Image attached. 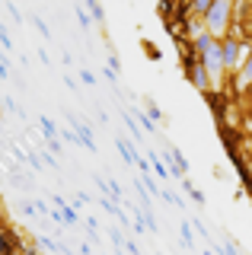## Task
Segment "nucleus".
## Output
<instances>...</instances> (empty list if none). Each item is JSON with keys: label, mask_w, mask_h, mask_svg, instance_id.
Masks as SVG:
<instances>
[{"label": "nucleus", "mask_w": 252, "mask_h": 255, "mask_svg": "<svg viewBox=\"0 0 252 255\" xmlns=\"http://www.w3.org/2000/svg\"><path fill=\"white\" fill-rule=\"evenodd\" d=\"M230 26H233V3L230 0H214L208 16H204V32L211 38H217V42H224Z\"/></svg>", "instance_id": "nucleus-1"}, {"label": "nucleus", "mask_w": 252, "mask_h": 255, "mask_svg": "<svg viewBox=\"0 0 252 255\" xmlns=\"http://www.w3.org/2000/svg\"><path fill=\"white\" fill-rule=\"evenodd\" d=\"M252 51L249 45H243L236 35H227L224 42H220V58H224V70H230V74H236L240 70V64L246 61V54Z\"/></svg>", "instance_id": "nucleus-2"}, {"label": "nucleus", "mask_w": 252, "mask_h": 255, "mask_svg": "<svg viewBox=\"0 0 252 255\" xmlns=\"http://www.w3.org/2000/svg\"><path fill=\"white\" fill-rule=\"evenodd\" d=\"M182 67H185L188 83H192L198 93H208V90H211V77H208V70L198 64V58H195V54H182Z\"/></svg>", "instance_id": "nucleus-3"}, {"label": "nucleus", "mask_w": 252, "mask_h": 255, "mask_svg": "<svg viewBox=\"0 0 252 255\" xmlns=\"http://www.w3.org/2000/svg\"><path fill=\"white\" fill-rule=\"evenodd\" d=\"M204 99H208V106H211V112H214V115H217V122L224 125V118H227V93L208 90V93H204Z\"/></svg>", "instance_id": "nucleus-4"}, {"label": "nucleus", "mask_w": 252, "mask_h": 255, "mask_svg": "<svg viewBox=\"0 0 252 255\" xmlns=\"http://www.w3.org/2000/svg\"><path fill=\"white\" fill-rule=\"evenodd\" d=\"M233 86L236 90H252V51L246 54V61L240 64V70H236V77H233Z\"/></svg>", "instance_id": "nucleus-5"}, {"label": "nucleus", "mask_w": 252, "mask_h": 255, "mask_svg": "<svg viewBox=\"0 0 252 255\" xmlns=\"http://www.w3.org/2000/svg\"><path fill=\"white\" fill-rule=\"evenodd\" d=\"M67 118H70V125L77 128V137H80V143H83L86 150H90V153H96V137H93V128H90V125H83V122H77L74 115H67Z\"/></svg>", "instance_id": "nucleus-6"}, {"label": "nucleus", "mask_w": 252, "mask_h": 255, "mask_svg": "<svg viewBox=\"0 0 252 255\" xmlns=\"http://www.w3.org/2000/svg\"><path fill=\"white\" fill-rule=\"evenodd\" d=\"M166 163H169V166H166L169 175H176V179L188 172V159H185L182 153H179V150H166Z\"/></svg>", "instance_id": "nucleus-7"}, {"label": "nucleus", "mask_w": 252, "mask_h": 255, "mask_svg": "<svg viewBox=\"0 0 252 255\" xmlns=\"http://www.w3.org/2000/svg\"><path fill=\"white\" fill-rule=\"evenodd\" d=\"M35 249H42V252H48V255H64V246L54 243L51 236H35Z\"/></svg>", "instance_id": "nucleus-8"}, {"label": "nucleus", "mask_w": 252, "mask_h": 255, "mask_svg": "<svg viewBox=\"0 0 252 255\" xmlns=\"http://www.w3.org/2000/svg\"><path fill=\"white\" fill-rule=\"evenodd\" d=\"M115 147H118V153H122L125 163H137V153H134V143H128L125 137H115Z\"/></svg>", "instance_id": "nucleus-9"}, {"label": "nucleus", "mask_w": 252, "mask_h": 255, "mask_svg": "<svg viewBox=\"0 0 252 255\" xmlns=\"http://www.w3.org/2000/svg\"><path fill=\"white\" fill-rule=\"evenodd\" d=\"M38 125H42V134H45L48 140H54V137H58V125H54L48 115H38Z\"/></svg>", "instance_id": "nucleus-10"}, {"label": "nucleus", "mask_w": 252, "mask_h": 255, "mask_svg": "<svg viewBox=\"0 0 252 255\" xmlns=\"http://www.w3.org/2000/svg\"><path fill=\"white\" fill-rule=\"evenodd\" d=\"M86 13H90V19H96V22H106V10L96 3V0H86Z\"/></svg>", "instance_id": "nucleus-11"}, {"label": "nucleus", "mask_w": 252, "mask_h": 255, "mask_svg": "<svg viewBox=\"0 0 252 255\" xmlns=\"http://www.w3.org/2000/svg\"><path fill=\"white\" fill-rule=\"evenodd\" d=\"M182 188L188 191V198H192L195 204H201V207H204V195H201V191L195 188V185H192V182H188V179H182Z\"/></svg>", "instance_id": "nucleus-12"}, {"label": "nucleus", "mask_w": 252, "mask_h": 255, "mask_svg": "<svg viewBox=\"0 0 252 255\" xmlns=\"http://www.w3.org/2000/svg\"><path fill=\"white\" fill-rule=\"evenodd\" d=\"M3 109H6V112H13V115H19L22 122H26V109H19V106H16V99H13V96H3Z\"/></svg>", "instance_id": "nucleus-13"}, {"label": "nucleus", "mask_w": 252, "mask_h": 255, "mask_svg": "<svg viewBox=\"0 0 252 255\" xmlns=\"http://www.w3.org/2000/svg\"><path fill=\"white\" fill-rule=\"evenodd\" d=\"M211 3H214V0H195V3H192V13L204 19V16H208V10H211Z\"/></svg>", "instance_id": "nucleus-14"}, {"label": "nucleus", "mask_w": 252, "mask_h": 255, "mask_svg": "<svg viewBox=\"0 0 252 255\" xmlns=\"http://www.w3.org/2000/svg\"><path fill=\"white\" fill-rule=\"evenodd\" d=\"M134 118H137V125L144 128V131H150V134H156V128H153V122H150V115H147V112H134Z\"/></svg>", "instance_id": "nucleus-15"}, {"label": "nucleus", "mask_w": 252, "mask_h": 255, "mask_svg": "<svg viewBox=\"0 0 252 255\" xmlns=\"http://www.w3.org/2000/svg\"><path fill=\"white\" fill-rule=\"evenodd\" d=\"M74 13H77V19H80V26H83V29H90V26H93V19H90V13H86V6L77 3V6H74Z\"/></svg>", "instance_id": "nucleus-16"}, {"label": "nucleus", "mask_w": 252, "mask_h": 255, "mask_svg": "<svg viewBox=\"0 0 252 255\" xmlns=\"http://www.w3.org/2000/svg\"><path fill=\"white\" fill-rule=\"evenodd\" d=\"M122 118H125V125H128V131H131V137H134V140H140V128H137V122H134V118H131V115H128V112H125V115H122Z\"/></svg>", "instance_id": "nucleus-17"}, {"label": "nucleus", "mask_w": 252, "mask_h": 255, "mask_svg": "<svg viewBox=\"0 0 252 255\" xmlns=\"http://www.w3.org/2000/svg\"><path fill=\"white\" fill-rule=\"evenodd\" d=\"M32 26L38 29V35H42V38H51V29H48V26H45V22H42V19H38V16H32Z\"/></svg>", "instance_id": "nucleus-18"}, {"label": "nucleus", "mask_w": 252, "mask_h": 255, "mask_svg": "<svg viewBox=\"0 0 252 255\" xmlns=\"http://www.w3.org/2000/svg\"><path fill=\"white\" fill-rule=\"evenodd\" d=\"M144 48H147V58H150V61H160V58H163V51H160V48H156V45L144 42Z\"/></svg>", "instance_id": "nucleus-19"}, {"label": "nucleus", "mask_w": 252, "mask_h": 255, "mask_svg": "<svg viewBox=\"0 0 252 255\" xmlns=\"http://www.w3.org/2000/svg\"><path fill=\"white\" fill-rule=\"evenodd\" d=\"M179 233H182V243H185V249H192V246H195V239H192V230H188V223H185L182 230H179Z\"/></svg>", "instance_id": "nucleus-20"}, {"label": "nucleus", "mask_w": 252, "mask_h": 255, "mask_svg": "<svg viewBox=\"0 0 252 255\" xmlns=\"http://www.w3.org/2000/svg\"><path fill=\"white\" fill-rule=\"evenodd\" d=\"M125 249H128V255H140L137 243H134V239H128V236H125Z\"/></svg>", "instance_id": "nucleus-21"}, {"label": "nucleus", "mask_w": 252, "mask_h": 255, "mask_svg": "<svg viewBox=\"0 0 252 255\" xmlns=\"http://www.w3.org/2000/svg\"><path fill=\"white\" fill-rule=\"evenodd\" d=\"M80 80H83V83H86V86H96V77H93V74H90V70H80Z\"/></svg>", "instance_id": "nucleus-22"}, {"label": "nucleus", "mask_w": 252, "mask_h": 255, "mask_svg": "<svg viewBox=\"0 0 252 255\" xmlns=\"http://www.w3.org/2000/svg\"><path fill=\"white\" fill-rule=\"evenodd\" d=\"M102 77H106V80H109V83H118V74H115V70H112V67H106V70H102Z\"/></svg>", "instance_id": "nucleus-23"}, {"label": "nucleus", "mask_w": 252, "mask_h": 255, "mask_svg": "<svg viewBox=\"0 0 252 255\" xmlns=\"http://www.w3.org/2000/svg\"><path fill=\"white\" fill-rule=\"evenodd\" d=\"M0 80H10V67H6L3 58H0Z\"/></svg>", "instance_id": "nucleus-24"}, {"label": "nucleus", "mask_w": 252, "mask_h": 255, "mask_svg": "<svg viewBox=\"0 0 252 255\" xmlns=\"http://www.w3.org/2000/svg\"><path fill=\"white\" fill-rule=\"evenodd\" d=\"M6 13H10V16H13V19H16V22H22V16H19V10H16V6H13V3H6Z\"/></svg>", "instance_id": "nucleus-25"}, {"label": "nucleus", "mask_w": 252, "mask_h": 255, "mask_svg": "<svg viewBox=\"0 0 252 255\" xmlns=\"http://www.w3.org/2000/svg\"><path fill=\"white\" fill-rule=\"evenodd\" d=\"M147 115H150V122H160V118H163V115H160V109H156V106H150V109H147Z\"/></svg>", "instance_id": "nucleus-26"}, {"label": "nucleus", "mask_w": 252, "mask_h": 255, "mask_svg": "<svg viewBox=\"0 0 252 255\" xmlns=\"http://www.w3.org/2000/svg\"><path fill=\"white\" fill-rule=\"evenodd\" d=\"M35 214H51V207L45 201H35Z\"/></svg>", "instance_id": "nucleus-27"}, {"label": "nucleus", "mask_w": 252, "mask_h": 255, "mask_svg": "<svg viewBox=\"0 0 252 255\" xmlns=\"http://www.w3.org/2000/svg\"><path fill=\"white\" fill-rule=\"evenodd\" d=\"M172 10H176V3H160V13L163 16H172Z\"/></svg>", "instance_id": "nucleus-28"}, {"label": "nucleus", "mask_w": 252, "mask_h": 255, "mask_svg": "<svg viewBox=\"0 0 252 255\" xmlns=\"http://www.w3.org/2000/svg\"><path fill=\"white\" fill-rule=\"evenodd\" d=\"M42 163H45V166H51V169H58V159H54L51 153H45V159H42Z\"/></svg>", "instance_id": "nucleus-29"}, {"label": "nucleus", "mask_w": 252, "mask_h": 255, "mask_svg": "<svg viewBox=\"0 0 252 255\" xmlns=\"http://www.w3.org/2000/svg\"><path fill=\"white\" fill-rule=\"evenodd\" d=\"M192 227H195V230H198V233H201L204 239H208V230H204V223H201V220H192Z\"/></svg>", "instance_id": "nucleus-30"}, {"label": "nucleus", "mask_w": 252, "mask_h": 255, "mask_svg": "<svg viewBox=\"0 0 252 255\" xmlns=\"http://www.w3.org/2000/svg\"><path fill=\"white\" fill-rule=\"evenodd\" d=\"M109 67H112L115 74H118V67H122V64H118V58H115V54H109Z\"/></svg>", "instance_id": "nucleus-31"}, {"label": "nucleus", "mask_w": 252, "mask_h": 255, "mask_svg": "<svg viewBox=\"0 0 252 255\" xmlns=\"http://www.w3.org/2000/svg\"><path fill=\"white\" fill-rule=\"evenodd\" d=\"M22 255H38V252H35V246H26V249H22Z\"/></svg>", "instance_id": "nucleus-32"}, {"label": "nucleus", "mask_w": 252, "mask_h": 255, "mask_svg": "<svg viewBox=\"0 0 252 255\" xmlns=\"http://www.w3.org/2000/svg\"><path fill=\"white\" fill-rule=\"evenodd\" d=\"M249 112H252V90H249Z\"/></svg>", "instance_id": "nucleus-33"}]
</instances>
